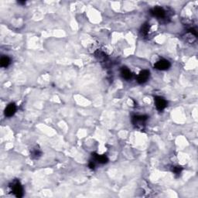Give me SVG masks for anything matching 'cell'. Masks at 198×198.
Wrapping results in <instances>:
<instances>
[{"label": "cell", "mask_w": 198, "mask_h": 198, "mask_svg": "<svg viewBox=\"0 0 198 198\" xmlns=\"http://www.w3.org/2000/svg\"><path fill=\"white\" fill-rule=\"evenodd\" d=\"M10 191L16 197H22L23 196V188L19 180H15L9 184Z\"/></svg>", "instance_id": "6da1fadb"}, {"label": "cell", "mask_w": 198, "mask_h": 198, "mask_svg": "<svg viewBox=\"0 0 198 198\" xmlns=\"http://www.w3.org/2000/svg\"><path fill=\"white\" fill-rule=\"evenodd\" d=\"M147 119H148V116H135L132 117V124L137 129H142L143 126H145Z\"/></svg>", "instance_id": "7a4b0ae2"}, {"label": "cell", "mask_w": 198, "mask_h": 198, "mask_svg": "<svg viewBox=\"0 0 198 198\" xmlns=\"http://www.w3.org/2000/svg\"><path fill=\"white\" fill-rule=\"evenodd\" d=\"M154 101H155L156 108L160 112L164 110L167 106V101H166V99L160 96H156L154 97Z\"/></svg>", "instance_id": "3957f363"}, {"label": "cell", "mask_w": 198, "mask_h": 198, "mask_svg": "<svg viewBox=\"0 0 198 198\" xmlns=\"http://www.w3.org/2000/svg\"><path fill=\"white\" fill-rule=\"evenodd\" d=\"M170 66H171V64H170V61L164 59L157 61L156 63L154 64V68L156 70H159V71H166V70H168L170 68Z\"/></svg>", "instance_id": "277c9868"}, {"label": "cell", "mask_w": 198, "mask_h": 198, "mask_svg": "<svg viewBox=\"0 0 198 198\" xmlns=\"http://www.w3.org/2000/svg\"><path fill=\"white\" fill-rule=\"evenodd\" d=\"M150 14L158 19H163L166 17V11L162 7H154L150 10Z\"/></svg>", "instance_id": "5b68a950"}, {"label": "cell", "mask_w": 198, "mask_h": 198, "mask_svg": "<svg viewBox=\"0 0 198 198\" xmlns=\"http://www.w3.org/2000/svg\"><path fill=\"white\" fill-rule=\"evenodd\" d=\"M149 76H150V72L148 70H142V71H140V73L137 76V78H136L137 82L139 84H144L148 81Z\"/></svg>", "instance_id": "8992f818"}, {"label": "cell", "mask_w": 198, "mask_h": 198, "mask_svg": "<svg viewBox=\"0 0 198 198\" xmlns=\"http://www.w3.org/2000/svg\"><path fill=\"white\" fill-rule=\"evenodd\" d=\"M16 112V105L15 103H10L7 105V107L5 109V116L6 117H12L13 116L14 114Z\"/></svg>", "instance_id": "52a82bcc"}, {"label": "cell", "mask_w": 198, "mask_h": 198, "mask_svg": "<svg viewBox=\"0 0 198 198\" xmlns=\"http://www.w3.org/2000/svg\"><path fill=\"white\" fill-rule=\"evenodd\" d=\"M93 159L96 160L97 163L101 164H105L108 162V159L105 155H98L97 153H92Z\"/></svg>", "instance_id": "ba28073f"}, {"label": "cell", "mask_w": 198, "mask_h": 198, "mask_svg": "<svg viewBox=\"0 0 198 198\" xmlns=\"http://www.w3.org/2000/svg\"><path fill=\"white\" fill-rule=\"evenodd\" d=\"M121 75L125 80H130L132 78V73L127 68H122L121 70Z\"/></svg>", "instance_id": "9c48e42d"}, {"label": "cell", "mask_w": 198, "mask_h": 198, "mask_svg": "<svg viewBox=\"0 0 198 198\" xmlns=\"http://www.w3.org/2000/svg\"><path fill=\"white\" fill-rule=\"evenodd\" d=\"M41 150L40 148H37V147H35L31 150V152H30V156L33 160H38L40 156H41Z\"/></svg>", "instance_id": "30bf717a"}, {"label": "cell", "mask_w": 198, "mask_h": 198, "mask_svg": "<svg viewBox=\"0 0 198 198\" xmlns=\"http://www.w3.org/2000/svg\"><path fill=\"white\" fill-rule=\"evenodd\" d=\"M94 57H95L98 61H102V62L105 61L108 58L107 55L103 51L100 50H96V51L94 52Z\"/></svg>", "instance_id": "8fae6325"}, {"label": "cell", "mask_w": 198, "mask_h": 198, "mask_svg": "<svg viewBox=\"0 0 198 198\" xmlns=\"http://www.w3.org/2000/svg\"><path fill=\"white\" fill-rule=\"evenodd\" d=\"M10 63H11V60L7 56H2L0 59V66L2 68H8Z\"/></svg>", "instance_id": "7c38bea8"}, {"label": "cell", "mask_w": 198, "mask_h": 198, "mask_svg": "<svg viewBox=\"0 0 198 198\" xmlns=\"http://www.w3.org/2000/svg\"><path fill=\"white\" fill-rule=\"evenodd\" d=\"M148 31H149V24L148 23H144L143 25L141 27L140 30V33L142 36H146L148 35Z\"/></svg>", "instance_id": "4fadbf2b"}, {"label": "cell", "mask_w": 198, "mask_h": 198, "mask_svg": "<svg viewBox=\"0 0 198 198\" xmlns=\"http://www.w3.org/2000/svg\"><path fill=\"white\" fill-rule=\"evenodd\" d=\"M183 168L181 167H172V172H173L175 175H180L181 173Z\"/></svg>", "instance_id": "5bb4252c"}, {"label": "cell", "mask_w": 198, "mask_h": 198, "mask_svg": "<svg viewBox=\"0 0 198 198\" xmlns=\"http://www.w3.org/2000/svg\"><path fill=\"white\" fill-rule=\"evenodd\" d=\"M88 167H89L91 170H94V168H95V164H94V163L93 162V161H91V162L89 163V164H88Z\"/></svg>", "instance_id": "9a60e30c"}, {"label": "cell", "mask_w": 198, "mask_h": 198, "mask_svg": "<svg viewBox=\"0 0 198 198\" xmlns=\"http://www.w3.org/2000/svg\"><path fill=\"white\" fill-rule=\"evenodd\" d=\"M18 3H20V4H23H23L26 3V2H22V1H19Z\"/></svg>", "instance_id": "2e32d148"}]
</instances>
